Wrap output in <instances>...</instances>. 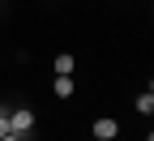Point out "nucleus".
Masks as SVG:
<instances>
[{"instance_id":"f257e3e1","label":"nucleus","mask_w":154,"mask_h":141,"mask_svg":"<svg viewBox=\"0 0 154 141\" xmlns=\"http://www.w3.org/2000/svg\"><path fill=\"white\" fill-rule=\"evenodd\" d=\"M30 128H34V111H30V107H9V133L26 137Z\"/></svg>"},{"instance_id":"f03ea898","label":"nucleus","mask_w":154,"mask_h":141,"mask_svg":"<svg viewBox=\"0 0 154 141\" xmlns=\"http://www.w3.org/2000/svg\"><path fill=\"white\" fill-rule=\"evenodd\" d=\"M116 133H120V124H116L111 115H99V120H94V137H99V141H116Z\"/></svg>"},{"instance_id":"7ed1b4c3","label":"nucleus","mask_w":154,"mask_h":141,"mask_svg":"<svg viewBox=\"0 0 154 141\" xmlns=\"http://www.w3.org/2000/svg\"><path fill=\"white\" fill-rule=\"evenodd\" d=\"M51 69H56V77H73V73H77V60H73L69 51H60V56H56V64H51Z\"/></svg>"},{"instance_id":"20e7f679","label":"nucleus","mask_w":154,"mask_h":141,"mask_svg":"<svg viewBox=\"0 0 154 141\" xmlns=\"http://www.w3.org/2000/svg\"><path fill=\"white\" fill-rule=\"evenodd\" d=\"M51 94L56 98H73L77 94V81H73V77H56V81H51Z\"/></svg>"},{"instance_id":"39448f33","label":"nucleus","mask_w":154,"mask_h":141,"mask_svg":"<svg viewBox=\"0 0 154 141\" xmlns=\"http://www.w3.org/2000/svg\"><path fill=\"white\" fill-rule=\"evenodd\" d=\"M133 107H137V111H141V115H150V111H154V94H150V90H146V94H141V98H137V103H133Z\"/></svg>"},{"instance_id":"423d86ee","label":"nucleus","mask_w":154,"mask_h":141,"mask_svg":"<svg viewBox=\"0 0 154 141\" xmlns=\"http://www.w3.org/2000/svg\"><path fill=\"white\" fill-rule=\"evenodd\" d=\"M9 133V103H0V137Z\"/></svg>"},{"instance_id":"0eeeda50","label":"nucleus","mask_w":154,"mask_h":141,"mask_svg":"<svg viewBox=\"0 0 154 141\" xmlns=\"http://www.w3.org/2000/svg\"><path fill=\"white\" fill-rule=\"evenodd\" d=\"M0 141H22V137H17V133H5V137H0Z\"/></svg>"},{"instance_id":"6e6552de","label":"nucleus","mask_w":154,"mask_h":141,"mask_svg":"<svg viewBox=\"0 0 154 141\" xmlns=\"http://www.w3.org/2000/svg\"><path fill=\"white\" fill-rule=\"evenodd\" d=\"M94 141H99V137H94Z\"/></svg>"}]
</instances>
